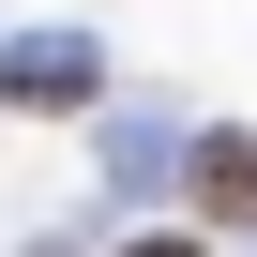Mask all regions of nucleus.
<instances>
[{
  "mask_svg": "<svg viewBox=\"0 0 257 257\" xmlns=\"http://www.w3.org/2000/svg\"><path fill=\"white\" fill-rule=\"evenodd\" d=\"M0 106H31V121H61V106H91V46H0Z\"/></svg>",
  "mask_w": 257,
  "mask_h": 257,
  "instance_id": "f257e3e1",
  "label": "nucleus"
},
{
  "mask_svg": "<svg viewBox=\"0 0 257 257\" xmlns=\"http://www.w3.org/2000/svg\"><path fill=\"white\" fill-rule=\"evenodd\" d=\"M121 257H212V242H197V227H152V242H121Z\"/></svg>",
  "mask_w": 257,
  "mask_h": 257,
  "instance_id": "7ed1b4c3",
  "label": "nucleus"
},
{
  "mask_svg": "<svg viewBox=\"0 0 257 257\" xmlns=\"http://www.w3.org/2000/svg\"><path fill=\"white\" fill-rule=\"evenodd\" d=\"M182 182H197V227H257V137H242V121H212Z\"/></svg>",
  "mask_w": 257,
  "mask_h": 257,
  "instance_id": "f03ea898",
  "label": "nucleus"
}]
</instances>
